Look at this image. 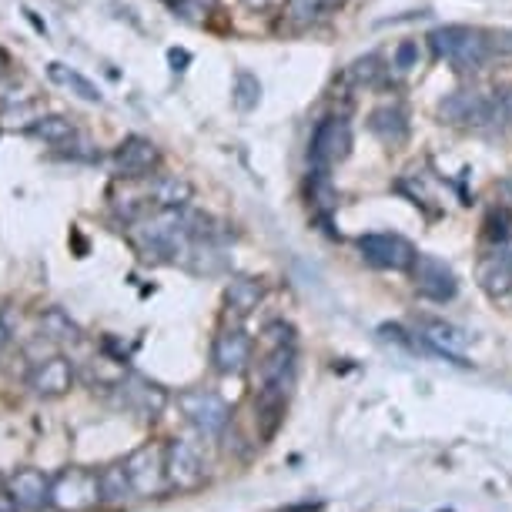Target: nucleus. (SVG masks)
Instances as JSON below:
<instances>
[{"label": "nucleus", "instance_id": "3", "mask_svg": "<svg viewBox=\"0 0 512 512\" xmlns=\"http://www.w3.org/2000/svg\"><path fill=\"white\" fill-rule=\"evenodd\" d=\"M178 405H181V412H185V419L195 425L201 436H221V432L228 429V422H231L228 402L221 399L218 392H208V389L181 392Z\"/></svg>", "mask_w": 512, "mask_h": 512}, {"label": "nucleus", "instance_id": "1", "mask_svg": "<svg viewBox=\"0 0 512 512\" xmlns=\"http://www.w3.org/2000/svg\"><path fill=\"white\" fill-rule=\"evenodd\" d=\"M51 506L57 512H91L104 506L101 472L91 469H64L51 482Z\"/></svg>", "mask_w": 512, "mask_h": 512}, {"label": "nucleus", "instance_id": "10", "mask_svg": "<svg viewBox=\"0 0 512 512\" xmlns=\"http://www.w3.org/2000/svg\"><path fill=\"white\" fill-rule=\"evenodd\" d=\"M124 469H128L138 496H158L164 489V482H168V472H164V449L158 446L134 449L131 456L124 459Z\"/></svg>", "mask_w": 512, "mask_h": 512}, {"label": "nucleus", "instance_id": "23", "mask_svg": "<svg viewBox=\"0 0 512 512\" xmlns=\"http://www.w3.org/2000/svg\"><path fill=\"white\" fill-rule=\"evenodd\" d=\"M31 134H37L41 141L54 144V148H67L74 138H77V128L61 114H41L34 124H31Z\"/></svg>", "mask_w": 512, "mask_h": 512}, {"label": "nucleus", "instance_id": "9", "mask_svg": "<svg viewBox=\"0 0 512 512\" xmlns=\"http://www.w3.org/2000/svg\"><path fill=\"white\" fill-rule=\"evenodd\" d=\"M161 161V151L158 144L151 138H141V134H131L118 144L114 151V175L124 178V181H134V178H148Z\"/></svg>", "mask_w": 512, "mask_h": 512}, {"label": "nucleus", "instance_id": "39", "mask_svg": "<svg viewBox=\"0 0 512 512\" xmlns=\"http://www.w3.org/2000/svg\"><path fill=\"white\" fill-rule=\"evenodd\" d=\"M164 4H175V7H178V4H181V0H164Z\"/></svg>", "mask_w": 512, "mask_h": 512}, {"label": "nucleus", "instance_id": "20", "mask_svg": "<svg viewBox=\"0 0 512 512\" xmlns=\"http://www.w3.org/2000/svg\"><path fill=\"white\" fill-rule=\"evenodd\" d=\"M262 285L255 282V278H231L228 288H225V305H228V312H235V315H251L258 308V302H262Z\"/></svg>", "mask_w": 512, "mask_h": 512}, {"label": "nucleus", "instance_id": "33", "mask_svg": "<svg viewBox=\"0 0 512 512\" xmlns=\"http://www.w3.org/2000/svg\"><path fill=\"white\" fill-rule=\"evenodd\" d=\"M0 512H17V502L11 496V486H4V479H0Z\"/></svg>", "mask_w": 512, "mask_h": 512}, {"label": "nucleus", "instance_id": "24", "mask_svg": "<svg viewBox=\"0 0 512 512\" xmlns=\"http://www.w3.org/2000/svg\"><path fill=\"white\" fill-rule=\"evenodd\" d=\"M47 77H51L54 84H61V88H67L71 94H77V98H81V101L101 104V91L94 88V84H91L84 74L71 71V67H64V64H51V67H47Z\"/></svg>", "mask_w": 512, "mask_h": 512}, {"label": "nucleus", "instance_id": "11", "mask_svg": "<svg viewBox=\"0 0 512 512\" xmlns=\"http://www.w3.org/2000/svg\"><path fill=\"white\" fill-rule=\"evenodd\" d=\"M258 375H262V395L288 399V389L295 382V345H272V352L258 365Z\"/></svg>", "mask_w": 512, "mask_h": 512}, {"label": "nucleus", "instance_id": "5", "mask_svg": "<svg viewBox=\"0 0 512 512\" xmlns=\"http://www.w3.org/2000/svg\"><path fill=\"white\" fill-rule=\"evenodd\" d=\"M412 282L415 292L429 302H449L459 292V278L452 272V265L442 262L439 255H429V251H419L412 265Z\"/></svg>", "mask_w": 512, "mask_h": 512}, {"label": "nucleus", "instance_id": "37", "mask_svg": "<svg viewBox=\"0 0 512 512\" xmlns=\"http://www.w3.org/2000/svg\"><path fill=\"white\" fill-rule=\"evenodd\" d=\"M245 4H248V7H265L268 0H245Z\"/></svg>", "mask_w": 512, "mask_h": 512}, {"label": "nucleus", "instance_id": "25", "mask_svg": "<svg viewBox=\"0 0 512 512\" xmlns=\"http://www.w3.org/2000/svg\"><path fill=\"white\" fill-rule=\"evenodd\" d=\"M472 27L466 24H446V27H436V31L429 34V47H432V54L439 57V61H452V54L459 51L462 41L469 37Z\"/></svg>", "mask_w": 512, "mask_h": 512}, {"label": "nucleus", "instance_id": "28", "mask_svg": "<svg viewBox=\"0 0 512 512\" xmlns=\"http://www.w3.org/2000/svg\"><path fill=\"white\" fill-rule=\"evenodd\" d=\"M322 7H325L322 0H285V7H282L285 24H292L295 31H302V27H312Z\"/></svg>", "mask_w": 512, "mask_h": 512}, {"label": "nucleus", "instance_id": "21", "mask_svg": "<svg viewBox=\"0 0 512 512\" xmlns=\"http://www.w3.org/2000/svg\"><path fill=\"white\" fill-rule=\"evenodd\" d=\"M305 191H308V201H312V208L322 218H328L338 208V188H335L332 175H328V168H312Z\"/></svg>", "mask_w": 512, "mask_h": 512}, {"label": "nucleus", "instance_id": "35", "mask_svg": "<svg viewBox=\"0 0 512 512\" xmlns=\"http://www.w3.org/2000/svg\"><path fill=\"white\" fill-rule=\"evenodd\" d=\"M168 57H171V64H175V71H181L178 64H188V54L185 51H171Z\"/></svg>", "mask_w": 512, "mask_h": 512}, {"label": "nucleus", "instance_id": "4", "mask_svg": "<svg viewBox=\"0 0 512 512\" xmlns=\"http://www.w3.org/2000/svg\"><path fill=\"white\" fill-rule=\"evenodd\" d=\"M352 151V128L345 118H325L318 121V128L312 131V144H308V158L312 168H335L349 158Z\"/></svg>", "mask_w": 512, "mask_h": 512}, {"label": "nucleus", "instance_id": "6", "mask_svg": "<svg viewBox=\"0 0 512 512\" xmlns=\"http://www.w3.org/2000/svg\"><path fill=\"white\" fill-rule=\"evenodd\" d=\"M118 389V405L128 409L141 419H158V415L168 409V392L161 385H154L141 375H121V382L114 385Z\"/></svg>", "mask_w": 512, "mask_h": 512}, {"label": "nucleus", "instance_id": "36", "mask_svg": "<svg viewBox=\"0 0 512 512\" xmlns=\"http://www.w3.org/2000/svg\"><path fill=\"white\" fill-rule=\"evenodd\" d=\"M7 64H11V57H7V51H4V47H0V74L7 71Z\"/></svg>", "mask_w": 512, "mask_h": 512}, {"label": "nucleus", "instance_id": "14", "mask_svg": "<svg viewBox=\"0 0 512 512\" xmlns=\"http://www.w3.org/2000/svg\"><path fill=\"white\" fill-rule=\"evenodd\" d=\"M369 131L382 144H389V148H399V144H405V138H409V111L395 101L379 104V108H372L369 114Z\"/></svg>", "mask_w": 512, "mask_h": 512}, {"label": "nucleus", "instance_id": "18", "mask_svg": "<svg viewBox=\"0 0 512 512\" xmlns=\"http://www.w3.org/2000/svg\"><path fill=\"white\" fill-rule=\"evenodd\" d=\"M492 61V47H489V31H482V27H472L469 37L462 41V47L456 54H452V67L462 74L469 71H479V67H486Z\"/></svg>", "mask_w": 512, "mask_h": 512}, {"label": "nucleus", "instance_id": "17", "mask_svg": "<svg viewBox=\"0 0 512 512\" xmlns=\"http://www.w3.org/2000/svg\"><path fill=\"white\" fill-rule=\"evenodd\" d=\"M31 385L37 395H44V399H57V395H64L74 385V365L61 359V355H57V359H47L34 369Z\"/></svg>", "mask_w": 512, "mask_h": 512}, {"label": "nucleus", "instance_id": "7", "mask_svg": "<svg viewBox=\"0 0 512 512\" xmlns=\"http://www.w3.org/2000/svg\"><path fill=\"white\" fill-rule=\"evenodd\" d=\"M439 121L442 124H456V128H486L492 121L489 111V94L482 91H456L449 98L439 101Z\"/></svg>", "mask_w": 512, "mask_h": 512}, {"label": "nucleus", "instance_id": "12", "mask_svg": "<svg viewBox=\"0 0 512 512\" xmlns=\"http://www.w3.org/2000/svg\"><path fill=\"white\" fill-rule=\"evenodd\" d=\"M211 362L221 375H241L251 362V338L241 328H225L211 345Z\"/></svg>", "mask_w": 512, "mask_h": 512}, {"label": "nucleus", "instance_id": "32", "mask_svg": "<svg viewBox=\"0 0 512 512\" xmlns=\"http://www.w3.org/2000/svg\"><path fill=\"white\" fill-rule=\"evenodd\" d=\"M489 47H492V57H512V31H489Z\"/></svg>", "mask_w": 512, "mask_h": 512}, {"label": "nucleus", "instance_id": "30", "mask_svg": "<svg viewBox=\"0 0 512 512\" xmlns=\"http://www.w3.org/2000/svg\"><path fill=\"white\" fill-rule=\"evenodd\" d=\"M382 74H385V67L379 61V54H365V57H359V61L349 67V77H352L355 84H375Z\"/></svg>", "mask_w": 512, "mask_h": 512}, {"label": "nucleus", "instance_id": "2", "mask_svg": "<svg viewBox=\"0 0 512 512\" xmlns=\"http://www.w3.org/2000/svg\"><path fill=\"white\" fill-rule=\"evenodd\" d=\"M355 245H359L365 262L382 268V272H412L415 255H419V251L412 248V241L395 235V231H369V235H362Z\"/></svg>", "mask_w": 512, "mask_h": 512}, {"label": "nucleus", "instance_id": "19", "mask_svg": "<svg viewBox=\"0 0 512 512\" xmlns=\"http://www.w3.org/2000/svg\"><path fill=\"white\" fill-rule=\"evenodd\" d=\"M148 198L158 208H188V201L195 198V188H191L185 178L161 175V178L151 181V195Z\"/></svg>", "mask_w": 512, "mask_h": 512}, {"label": "nucleus", "instance_id": "27", "mask_svg": "<svg viewBox=\"0 0 512 512\" xmlns=\"http://www.w3.org/2000/svg\"><path fill=\"white\" fill-rule=\"evenodd\" d=\"M41 328L54 342H81V328H77V322H71V315H64L61 308H47L41 315Z\"/></svg>", "mask_w": 512, "mask_h": 512}, {"label": "nucleus", "instance_id": "31", "mask_svg": "<svg viewBox=\"0 0 512 512\" xmlns=\"http://www.w3.org/2000/svg\"><path fill=\"white\" fill-rule=\"evenodd\" d=\"M392 67L399 74H409L412 67H419V44H415V41H402L399 47H395Z\"/></svg>", "mask_w": 512, "mask_h": 512}, {"label": "nucleus", "instance_id": "8", "mask_svg": "<svg viewBox=\"0 0 512 512\" xmlns=\"http://www.w3.org/2000/svg\"><path fill=\"white\" fill-rule=\"evenodd\" d=\"M164 472L175 489H198L205 482V459L185 439H171L164 446Z\"/></svg>", "mask_w": 512, "mask_h": 512}, {"label": "nucleus", "instance_id": "13", "mask_svg": "<svg viewBox=\"0 0 512 512\" xmlns=\"http://www.w3.org/2000/svg\"><path fill=\"white\" fill-rule=\"evenodd\" d=\"M419 335H422V342L429 345L432 352L446 355V359H452L456 365H469L466 355H462V352H466V345H469V335H462L456 325L439 322V318H422Z\"/></svg>", "mask_w": 512, "mask_h": 512}, {"label": "nucleus", "instance_id": "15", "mask_svg": "<svg viewBox=\"0 0 512 512\" xmlns=\"http://www.w3.org/2000/svg\"><path fill=\"white\" fill-rule=\"evenodd\" d=\"M11 486V496L17 502V509L24 512H41L44 506H51V479L37 469H24L7 482Z\"/></svg>", "mask_w": 512, "mask_h": 512}, {"label": "nucleus", "instance_id": "26", "mask_svg": "<svg viewBox=\"0 0 512 512\" xmlns=\"http://www.w3.org/2000/svg\"><path fill=\"white\" fill-rule=\"evenodd\" d=\"M258 101H262V84H258V77L251 71H238L235 84H231V104L248 114L258 108Z\"/></svg>", "mask_w": 512, "mask_h": 512}, {"label": "nucleus", "instance_id": "16", "mask_svg": "<svg viewBox=\"0 0 512 512\" xmlns=\"http://www.w3.org/2000/svg\"><path fill=\"white\" fill-rule=\"evenodd\" d=\"M479 285L492 298H502L512 292V248H496L482 258L479 265Z\"/></svg>", "mask_w": 512, "mask_h": 512}, {"label": "nucleus", "instance_id": "38", "mask_svg": "<svg viewBox=\"0 0 512 512\" xmlns=\"http://www.w3.org/2000/svg\"><path fill=\"white\" fill-rule=\"evenodd\" d=\"M322 4H325V7H342L345 0H322Z\"/></svg>", "mask_w": 512, "mask_h": 512}, {"label": "nucleus", "instance_id": "29", "mask_svg": "<svg viewBox=\"0 0 512 512\" xmlns=\"http://www.w3.org/2000/svg\"><path fill=\"white\" fill-rule=\"evenodd\" d=\"M489 111H492L489 124H496V128H512V84L496 88L489 94Z\"/></svg>", "mask_w": 512, "mask_h": 512}, {"label": "nucleus", "instance_id": "34", "mask_svg": "<svg viewBox=\"0 0 512 512\" xmlns=\"http://www.w3.org/2000/svg\"><path fill=\"white\" fill-rule=\"evenodd\" d=\"M7 345H11V325H7L4 318H0V355H4Z\"/></svg>", "mask_w": 512, "mask_h": 512}, {"label": "nucleus", "instance_id": "22", "mask_svg": "<svg viewBox=\"0 0 512 512\" xmlns=\"http://www.w3.org/2000/svg\"><path fill=\"white\" fill-rule=\"evenodd\" d=\"M101 496H104V506H124L131 496H138L124 462H114V466L101 469Z\"/></svg>", "mask_w": 512, "mask_h": 512}]
</instances>
